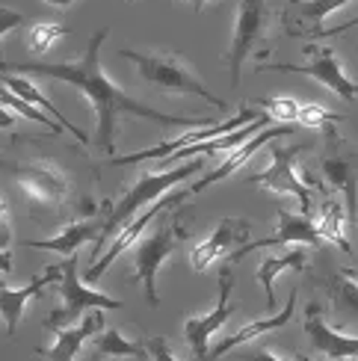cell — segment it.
<instances>
[{"label":"cell","instance_id":"6da1fadb","mask_svg":"<svg viewBox=\"0 0 358 361\" xmlns=\"http://www.w3.org/2000/svg\"><path fill=\"white\" fill-rule=\"evenodd\" d=\"M110 36V27H101L98 33L89 39V48L80 59L71 63H0V74H39V78L63 80L66 86H74L89 98L95 110V133L98 142L116 154V133H118V118L133 116V118H148V122L166 125V128H207L214 125L211 118H196V116H169L163 110H154L148 104L130 98L122 86H116L107 71L101 66V44Z\"/></svg>","mask_w":358,"mask_h":361},{"label":"cell","instance_id":"7a4b0ae2","mask_svg":"<svg viewBox=\"0 0 358 361\" xmlns=\"http://www.w3.org/2000/svg\"><path fill=\"white\" fill-rule=\"evenodd\" d=\"M204 166V157H196L190 163H181V166L175 169H154V172H145L137 178V184H133L122 199H118L113 207L107 219H104V228H101V237L95 240V252H89V258H92V264L101 258V252L110 246V240L116 231H122L125 225L145 210V204H154L157 199H163L166 195V190H172L175 184H181V180L199 175Z\"/></svg>","mask_w":358,"mask_h":361},{"label":"cell","instance_id":"3957f363","mask_svg":"<svg viewBox=\"0 0 358 361\" xmlns=\"http://www.w3.org/2000/svg\"><path fill=\"white\" fill-rule=\"evenodd\" d=\"M122 59H130L137 66V74L148 83L154 86L157 92L163 95H196V98H204L207 104H214L216 110H228V101L214 95L196 74H192L190 63L175 54V51H130V48H122L118 51Z\"/></svg>","mask_w":358,"mask_h":361},{"label":"cell","instance_id":"277c9868","mask_svg":"<svg viewBox=\"0 0 358 361\" xmlns=\"http://www.w3.org/2000/svg\"><path fill=\"white\" fill-rule=\"evenodd\" d=\"M190 237V228L184 222V210H166L163 216H157L152 234H148L142 243L133 246V269H137V279L142 281L145 288V299L148 305L157 308L160 305V293H157V273L160 267L169 261V255L175 252V246L181 240Z\"/></svg>","mask_w":358,"mask_h":361},{"label":"cell","instance_id":"5b68a950","mask_svg":"<svg viewBox=\"0 0 358 361\" xmlns=\"http://www.w3.org/2000/svg\"><path fill=\"white\" fill-rule=\"evenodd\" d=\"M320 172L329 180L350 214V222H358V145L347 140L335 125L326 128V152L320 154Z\"/></svg>","mask_w":358,"mask_h":361},{"label":"cell","instance_id":"8992f818","mask_svg":"<svg viewBox=\"0 0 358 361\" xmlns=\"http://www.w3.org/2000/svg\"><path fill=\"white\" fill-rule=\"evenodd\" d=\"M15 184H18L21 195L30 204L33 219L59 214L68 199V178L63 169H56L54 163L39 160V163H24V166H12Z\"/></svg>","mask_w":358,"mask_h":361},{"label":"cell","instance_id":"52a82bcc","mask_svg":"<svg viewBox=\"0 0 358 361\" xmlns=\"http://www.w3.org/2000/svg\"><path fill=\"white\" fill-rule=\"evenodd\" d=\"M255 71H290V74H305L314 78L323 89H332L338 98L355 101L358 98V80H352L340 66L338 54L329 44L311 42L305 44V63H261Z\"/></svg>","mask_w":358,"mask_h":361},{"label":"cell","instance_id":"ba28073f","mask_svg":"<svg viewBox=\"0 0 358 361\" xmlns=\"http://www.w3.org/2000/svg\"><path fill=\"white\" fill-rule=\"evenodd\" d=\"M273 21V9L270 0H240L237 6V21H234V33H231V44L228 51L222 54V63L228 66L231 83H240L243 74V63L255 54V48L266 39V27Z\"/></svg>","mask_w":358,"mask_h":361},{"label":"cell","instance_id":"9c48e42d","mask_svg":"<svg viewBox=\"0 0 358 361\" xmlns=\"http://www.w3.org/2000/svg\"><path fill=\"white\" fill-rule=\"evenodd\" d=\"M59 299L63 305L56 311H51L48 323L54 326H68V323H80V317L86 311H118L125 308L122 299H113L107 293H98L92 288H86L78 276V255H68V261L63 267V276H59Z\"/></svg>","mask_w":358,"mask_h":361},{"label":"cell","instance_id":"30bf717a","mask_svg":"<svg viewBox=\"0 0 358 361\" xmlns=\"http://www.w3.org/2000/svg\"><path fill=\"white\" fill-rule=\"evenodd\" d=\"M305 148L308 145H273L270 166L264 172H255L249 180L264 190L296 195L302 204V214H311V187H320V184L311 180L308 175H300V169H296V154H302Z\"/></svg>","mask_w":358,"mask_h":361},{"label":"cell","instance_id":"8fae6325","mask_svg":"<svg viewBox=\"0 0 358 361\" xmlns=\"http://www.w3.org/2000/svg\"><path fill=\"white\" fill-rule=\"evenodd\" d=\"M231 290H234V276H231V264L226 261L222 269H219V296H216L214 311L184 320V338L192 347L196 361H207V355H211L207 347H211L214 332H219V329L231 320V314L237 311V305L231 302Z\"/></svg>","mask_w":358,"mask_h":361},{"label":"cell","instance_id":"7c38bea8","mask_svg":"<svg viewBox=\"0 0 358 361\" xmlns=\"http://www.w3.org/2000/svg\"><path fill=\"white\" fill-rule=\"evenodd\" d=\"M187 199H190V190L175 192V195H163V199H157L152 207H145L142 214L133 216V219L125 225V228L116 234V240H110V246L101 252V258H98L95 264H89V273H86L89 284H95L104 273H107V267H113V261L118 258V255L128 252L133 243H137L140 234L148 228V225H154V219H157V216H163V214H166V210H172V207H181Z\"/></svg>","mask_w":358,"mask_h":361},{"label":"cell","instance_id":"4fadbf2b","mask_svg":"<svg viewBox=\"0 0 358 361\" xmlns=\"http://www.w3.org/2000/svg\"><path fill=\"white\" fill-rule=\"evenodd\" d=\"M258 116H264V113H255V110H249V107H240V113H237L234 118H228V122H222V125L192 128V130L184 133V137H175L172 142H163V145H157V148H148V152H137V154H128V157H110V163H116V166H133V163L154 160V157L169 160L175 152H181V148L196 145V142H207V140H216V137H226V133H234V130L246 128L249 122H255Z\"/></svg>","mask_w":358,"mask_h":361},{"label":"cell","instance_id":"5bb4252c","mask_svg":"<svg viewBox=\"0 0 358 361\" xmlns=\"http://www.w3.org/2000/svg\"><path fill=\"white\" fill-rule=\"evenodd\" d=\"M288 243H302L308 249H320L323 246V237H320V228L317 222L311 219L308 214H290L288 207H278L276 214V231L264 240H255V243H246L240 252H234L228 264H237L243 258V255L255 252V249H281Z\"/></svg>","mask_w":358,"mask_h":361},{"label":"cell","instance_id":"9a60e30c","mask_svg":"<svg viewBox=\"0 0 358 361\" xmlns=\"http://www.w3.org/2000/svg\"><path fill=\"white\" fill-rule=\"evenodd\" d=\"M252 234V222L243 216H226L219 219V225L211 231V237H204L202 243L192 249L190 264L196 273H204L214 261H228L234 252H240L249 243Z\"/></svg>","mask_w":358,"mask_h":361},{"label":"cell","instance_id":"2e32d148","mask_svg":"<svg viewBox=\"0 0 358 361\" xmlns=\"http://www.w3.org/2000/svg\"><path fill=\"white\" fill-rule=\"evenodd\" d=\"M347 4H352V0H288L285 9H281V30L290 39H300V36L323 39L326 18H332Z\"/></svg>","mask_w":358,"mask_h":361},{"label":"cell","instance_id":"e0dca14e","mask_svg":"<svg viewBox=\"0 0 358 361\" xmlns=\"http://www.w3.org/2000/svg\"><path fill=\"white\" fill-rule=\"evenodd\" d=\"M305 338L308 343L314 347L317 353H323L329 361H350V358H358V338H350V335H340L338 329H332L323 317V305L320 302H311L308 305V314H305Z\"/></svg>","mask_w":358,"mask_h":361},{"label":"cell","instance_id":"ac0fdd59","mask_svg":"<svg viewBox=\"0 0 358 361\" xmlns=\"http://www.w3.org/2000/svg\"><path fill=\"white\" fill-rule=\"evenodd\" d=\"M44 329H51L54 332V347H39L36 355L48 358V361H74L78 353L83 350V343L98 335L104 329V317L101 311H86L80 317V326H54V323H44Z\"/></svg>","mask_w":358,"mask_h":361},{"label":"cell","instance_id":"d6986e66","mask_svg":"<svg viewBox=\"0 0 358 361\" xmlns=\"http://www.w3.org/2000/svg\"><path fill=\"white\" fill-rule=\"evenodd\" d=\"M320 288L326 290V299H329V311L340 320H352L358 323V279L352 269L347 267H335L326 264L320 269Z\"/></svg>","mask_w":358,"mask_h":361},{"label":"cell","instance_id":"ffe728a7","mask_svg":"<svg viewBox=\"0 0 358 361\" xmlns=\"http://www.w3.org/2000/svg\"><path fill=\"white\" fill-rule=\"evenodd\" d=\"M59 276H63V267H48L44 269V276H36L30 284H24L21 290H15V288H6L4 281H0V317H4L6 323V335L15 338V332H18V323L24 317V308L30 299H36L48 284L59 281Z\"/></svg>","mask_w":358,"mask_h":361},{"label":"cell","instance_id":"44dd1931","mask_svg":"<svg viewBox=\"0 0 358 361\" xmlns=\"http://www.w3.org/2000/svg\"><path fill=\"white\" fill-rule=\"evenodd\" d=\"M285 133H293V128H290V125H278V128H264V130H258V137H255V140H249V142H243L240 148H234V152H231L226 160H222L214 172H207L202 180H196V184L190 187V195L204 192L207 187H214V184H219V180H226L231 172L240 169L249 157H255V154L261 152V148H264L266 142L281 140V137H285Z\"/></svg>","mask_w":358,"mask_h":361},{"label":"cell","instance_id":"7402d4cb","mask_svg":"<svg viewBox=\"0 0 358 361\" xmlns=\"http://www.w3.org/2000/svg\"><path fill=\"white\" fill-rule=\"evenodd\" d=\"M296 296H300V290H290V296H288V302H285V308L281 311H276V314H270V317H264V320H252V323H246L243 329H237L234 335H228V338H222L216 347L211 350V355H207V361H216V358H222V355H228L234 347H243V343H252L255 338H261V335H266V332H273V329H281V326H288L290 323V317H293V311H296Z\"/></svg>","mask_w":358,"mask_h":361},{"label":"cell","instance_id":"603a6c76","mask_svg":"<svg viewBox=\"0 0 358 361\" xmlns=\"http://www.w3.org/2000/svg\"><path fill=\"white\" fill-rule=\"evenodd\" d=\"M101 228H104V222H98V219H92V216H83V219H78V222L66 225V228H59V234L51 237V240H24L21 246H27V249H42V252H59V255H78V249H80L83 243L101 237Z\"/></svg>","mask_w":358,"mask_h":361},{"label":"cell","instance_id":"cb8c5ba5","mask_svg":"<svg viewBox=\"0 0 358 361\" xmlns=\"http://www.w3.org/2000/svg\"><path fill=\"white\" fill-rule=\"evenodd\" d=\"M308 267V252L300 246L293 252H285V255H273V258H266L258 269V281L264 284V302H266V311L276 314V279L290 273V269H296V273H302V269Z\"/></svg>","mask_w":358,"mask_h":361},{"label":"cell","instance_id":"d4e9b609","mask_svg":"<svg viewBox=\"0 0 358 361\" xmlns=\"http://www.w3.org/2000/svg\"><path fill=\"white\" fill-rule=\"evenodd\" d=\"M347 225H350V214L344 207V199H338V192L329 190V195H326V202H323V210H320V219H317L323 243H332L340 252L352 255V243L347 237Z\"/></svg>","mask_w":358,"mask_h":361},{"label":"cell","instance_id":"484cf974","mask_svg":"<svg viewBox=\"0 0 358 361\" xmlns=\"http://www.w3.org/2000/svg\"><path fill=\"white\" fill-rule=\"evenodd\" d=\"M0 83H4V86H9V89H12V92H15V95H18V98H24L27 104H33V107H36V110H42V113H48L51 118H56V122H59V125H63V128H66V130H68V133H71V137H74V140H78L80 145H89V137H86V133H83V130H80L78 125H71V122H68V118H66V113H63V110H56V107H54V104H51L48 98H44V95H42V89H36V83H30V80H24V78H21V74H4V78H0Z\"/></svg>","mask_w":358,"mask_h":361},{"label":"cell","instance_id":"4316f807","mask_svg":"<svg viewBox=\"0 0 358 361\" xmlns=\"http://www.w3.org/2000/svg\"><path fill=\"white\" fill-rule=\"evenodd\" d=\"M92 350L98 358H145L148 350H145V343L140 341H128L122 335V329H116V326H104L95 343H92Z\"/></svg>","mask_w":358,"mask_h":361},{"label":"cell","instance_id":"83f0119b","mask_svg":"<svg viewBox=\"0 0 358 361\" xmlns=\"http://www.w3.org/2000/svg\"><path fill=\"white\" fill-rule=\"evenodd\" d=\"M0 107L9 110V113L24 116L27 122H36V125H42V128H48V133H59V130H66L63 125L56 122V118H51L48 113H42V110H36L33 104H27L24 98H18V95H15L12 89H6L4 83H0Z\"/></svg>","mask_w":358,"mask_h":361},{"label":"cell","instance_id":"f1b7e54d","mask_svg":"<svg viewBox=\"0 0 358 361\" xmlns=\"http://www.w3.org/2000/svg\"><path fill=\"white\" fill-rule=\"evenodd\" d=\"M66 33H68V30H66L63 24H44V21H39V24L30 27V33H27V48L33 51V54H48Z\"/></svg>","mask_w":358,"mask_h":361},{"label":"cell","instance_id":"f546056e","mask_svg":"<svg viewBox=\"0 0 358 361\" xmlns=\"http://www.w3.org/2000/svg\"><path fill=\"white\" fill-rule=\"evenodd\" d=\"M296 122L305 125V128H320L326 130L329 125H338V122H344V116L329 110V107H323V104H300V116H296Z\"/></svg>","mask_w":358,"mask_h":361},{"label":"cell","instance_id":"4dcf8cb0","mask_svg":"<svg viewBox=\"0 0 358 361\" xmlns=\"http://www.w3.org/2000/svg\"><path fill=\"white\" fill-rule=\"evenodd\" d=\"M255 107H261L270 118H278L281 125H290L300 116V101L293 98H258Z\"/></svg>","mask_w":358,"mask_h":361},{"label":"cell","instance_id":"1f68e13d","mask_svg":"<svg viewBox=\"0 0 358 361\" xmlns=\"http://www.w3.org/2000/svg\"><path fill=\"white\" fill-rule=\"evenodd\" d=\"M231 361H311L305 355H293V358H278L273 350H266V347H252V350H243V353H237L231 355Z\"/></svg>","mask_w":358,"mask_h":361},{"label":"cell","instance_id":"d6a6232c","mask_svg":"<svg viewBox=\"0 0 358 361\" xmlns=\"http://www.w3.org/2000/svg\"><path fill=\"white\" fill-rule=\"evenodd\" d=\"M145 350H148V355H152L154 361H178L166 338H148L145 341Z\"/></svg>","mask_w":358,"mask_h":361},{"label":"cell","instance_id":"836d02e7","mask_svg":"<svg viewBox=\"0 0 358 361\" xmlns=\"http://www.w3.org/2000/svg\"><path fill=\"white\" fill-rule=\"evenodd\" d=\"M21 24H24V15H21V12H15V9H9V6H0V39H4L9 30L21 27Z\"/></svg>","mask_w":358,"mask_h":361},{"label":"cell","instance_id":"e575fe53","mask_svg":"<svg viewBox=\"0 0 358 361\" xmlns=\"http://www.w3.org/2000/svg\"><path fill=\"white\" fill-rule=\"evenodd\" d=\"M12 243V222H9V207L0 199V249H9Z\"/></svg>","mask_w":358,"mask_h":361},{"label":"cell","instance_id":"d590c367","mask_svg":"<svg viewBox=\"0 0 358 361\" xmlns=\"http://www.w3.org/2000/svg\"><path fill=\"white\" fill-rule=\"evenodd\" d=\"M352 27H358V15H355L352 21H347V24H340V27H332V30H326V33H323V39H332V36H340V33H350Z\"/></svg>","mask_w":358,"mask_h":361},{"label":"cell","instance_id":"8d00e7d4","mask_svg":"<svg viewBox=\"0 0 358 361\" xmlns=\"http://www.w3.org/2000/svg\"><path fill=\"white\" fill-rule=\"evenodd\" d=\"M12 267H15V261H12V252L9 249H0V273H12Z\"/></svg>","mask_w":358,"mask_h":361},{"label":"cell","instance_id":"74e56055","mask_svg":"<svg viewBox=\"0 0 358 361\" xmlns=\"http://www.w3.org/2000/svg\"><path fill=\"white\" fill-rule=\"evenodd\" d=\"M0 128H4V130H12V128H15L12 113H9V110H4V107H0Z\"/></svg>","mask_w":358,"mask_h":361},{"label":"cell","instance_id":"f35d334b","mask_svg":"<svg viewBox=\"0 0 358 361\" xmlns=\"http://www.w3.org/2000/svg\"><path fill=\"white\" fill-rule=\"evenodd\" d=\"M48 6H59V9H66V6H71V4H78V0H44Z\"/></svg>","mask_w":358,"mask_h":361},{"label":"cell","instance_id":"ab89813d","mask_svg":"<svg viewBox=\"0 0 358 361\" xmlns=\"http://www.w3.org/2000/svg\"><path fill=\"white\" fill-rule=\"evenodd\" d=\"M128 4H133V0H128ZM190 4H192V12H196V15H202V9H204V4H207V0H190Z\"/></svg>","mask_w":358,"mask_h":361},{"label":"cell","instance_id":"60d3db41","mask_svg":"<svg viewBox=\"0 0 358 361\" xmlns=\"http://www.w3.org/2000/svg\"><path fill=\"white\" fill-rule=\"evenodd\" d=\"M350 361H358V358H350Z\"/></svg>","mask_w":358,"mask_h":361}]
</instances>
